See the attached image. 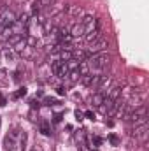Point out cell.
Masks as SVG:
<instances>
[{
    "instance_id": "7",
    "label": "cell",
    "mask_w": 149,
    "mask_h": 151,
    "mask_svg": "<svg viewBox=\"0 0 149 151\" xmlns=\"http://www.w3.org/2000/svg\"><path fill=\"white\" fill-rule=\"evenodd\" d=\"M102 37V32H100V28H95V30H91V32H86L84 34V39H86V42H95V40H98V39Z\"/></svg>"
},
{
    "instance_id": "11",
    "label": "cell",
    "mask_w": 149,
    "mask_h": 151,
    "mask_svg": "<svg viewBox=\"0 0 149 151\" xmlns=\"http://www.w3.org/2000/svg\"><path fill=\"white\" fill-rule=\"evenodd\" d=\"M67 12L70 14V16H79V14H82V7H79V5H70V7H67Z\"/></svg>"
},
{
    "instance_id": "21",
    "label": "cell",
    "mask_w": 149,
    "mask_h": 151,
    "mask_svg": "<svg viewBox=\"0 0 149 151\" xmlns=\"http://www.w3.org/2000/svg\"><path fill=\"white\" fill-rule=\"evenodd\" d=\"M56 93H58V95H60V97H63V95H65V93H67V90H65V88H63V86H58V88H56Z\"/></svg>"
},
{
    "instance_id": "5",
    "label": "cell",
    "mask_w": 149,
    "mask_h": 151,
    "mask_svg": "<svg viewBox=\"0 0 149 151\" xmlns=\"http://www.w3.org/2000/svg\"><path fill=\"white\" fill-rule=\"evenodd\" d=\"M69 32H70L72 39H81V37H84V34H86V30H84V25H82V23H74V25H72V28H70Z\"/></svg>"
},
{
    "instance_id": "3",
    "label": "cell",
    "mask_w": 149,
    "mask_h": 151,
    "mask_svg": "<svg viewBox=\"0 0 149 151\" xmlns=\"http://www.w3.org/2000/svg\"><path fill=\"white\" fill-rule=\"evenodd\" d=\"M16 21H18V16H16L11 9H4V11L0 12V23H2L4 27H12Z\"/></svg>"
},
{
    "instance_id": "16",
    "label": "cell",
    "mask_w": 149,
    "mask_h": 151,
    "mask_svg": "<svg viewBox=\"0 0 149 151\" xmlns=\"http://www.w3.org/2000/svg\"><path fill=\"white\" fill-rule=\"evenodd\" d=\"M25 95H27V88H25V86H21V88H19V90H18V91L12 95V99L16 100V99H21V97H25Z\"/></svg>"
},
{
    "instance_id": "9",
    "label": "cell",
    "mask_w": 149,
    "mask_h": 151,
    "mask_svg": "<svg viewBox=\"0 0 149 151\" xmlns=\"http://www.w3.org/2000/svg\"><path fill=\"white\" fill-rule=\"evenodd\" d=\"M107 99H111V100H117V99H121V86H112L107 90Z\"/></svg>"
},
{
    "instance_id": "14",
    "label": "cell",
    "mask_w": 149,
    "mask_h": 151,
    "mask_svg": "<svg viewBox=\"0 0 149 151\" xmlns=\"http://www.w3.org/2000/svg\"><path fill=\"white\" fill-rule=\"evenodd\" d=\"M90 142H91V148H98V146H102V137L90 135Z\"/></svg>"
},
{
    "instance_id": "6",
    "label": "cell",
    "mask_w": 149,
    "mask_h": 151,
    "mask_svg": "<svg viewBox=\"0 0 149 151\" xmlns=\"http://www.w3.org/2000/svg\"><path fill=\"white\" fill-rule=\"evenodd\" d=\"M14 137H16V132L7 134V135L4 137V151H12L14 150Z\"/></svg>"
},
{
    "instance_id": "10",
    "label": "cell",
    "mask_w": 149,
    "mask_h": 151,
    "mask_svg": "<svg viewBox=\"0 0 149 151\" xmlns=\"http://www.w3.org/2000/svg\"><path fill=\"white\" fill-rule=\"evenodd\" d=\"M12 47H14V51H16V53H23V49L27 47V37H21L16 44H14V46H12Z\"/></svg>"
},
{
    "instance_id": "17",
    "label": "cell",
    "mask_w": 149,
    "mask_h": 151,
    "mask_svg": "<svg viewBox=\"0 0 149 151\" xmlns=\"http://www.w3.org/2000/svg\"><path fill=\"white\" fill-rule=\"evenodd\" d=\"M109 142H111L112 146H119L121 141H119V137H117L116 134H111V135H109Z\"/></svg>"
},
{
    "instance_id": "2",
    "label": "cell",
    "mask_w": 149,
    "mask_h": 151,
    "mask_svg": "<svg viewBox=\"0 0 149 151\" xmlns=\"http://www.w3.org/2000/svg\"><path fill=\"white\" fill-rule=\"evenodd\" d=\"M107 46H109V40H107V39L102 35V37L98 39V40H95V42H91V44H90V47H88V53H90V55L104 53V49H105Z\"/></svg>"
},
{
    "instance_id": "4",
    "label": "cell",
    "mask_w": 149,
    "mask_h": 151,
    "mask_svg": "<svg viewBox=\"0 0 149 151\" xmlns=\"http://www.w3.org/2000/svg\"><path fill=\"white\" fill-rule=\"evenodd\" d=\"M133 135L137 137V141H139V142H142V144H144V142L148 141V137H149V127H148V123L135 127V132H133Z\"/></svg>"
},
{
    "instance_id": "24",
    "label": "cell",
    "mask_w": 149,
    "mask_h": 151,
    "mask_svg": "<svg viewBox=\"0 0 149 151\" xmlns=\"http://www.w3.org/2000/svg\"><path fill=\"white\" fill-rule=\"evenodd\" d=\"M5 104H7V100H5V97H4V95L0 93V107H4Z\"/></svg>"
},
{
    "instance_id": "23",
    "label": "cell",
    "mask_w": 149,
    "mask_h": 151,
    "mask_svg": "<svg viewBox=\"0 0 149 151\" xmlns=\"http://www.w3.org/2000/svg\"><path fill=\"white\" fill-rule=\"evenodd\" d=\"M84 116H86L88 119H95V113H93V111H86V113H84Z\"/></svg>"
},
{
    "instance_id": "15",
    "label": "cell",
    "mask_w": 149,
    "mask_h": 151,
    "mask_svg": "<svg viewBox=\"0 0 149 151\" xmlns=\"http://www.w3.org/2000/svg\"><path fill=\"white\" fill-rule=\"evenodd\" d=\"M40 4H39V0L35 2H32V16H39V12H40Z\"/></svg>"
},
{
    "instance_id": "13",
    "label": "cell",
    "mask_w": 149,
    "mask_h": 151,
    "mask_svg": "<svg viewBox=\"0 0 149 151\" xmlns=\"http://www.w3.org/2000/svg\"><path fill=\"white\" fill-rule=\"evenodd\" d=\"M40 134L42 135H51V125L47 121H42L40 123Z\"/></svg>"
},
{
    "instance_id": "26",
    "label": "cell",
    "mask_w": 149,
    "mask_h": 151,
    "mask_svg": "<svg viewBox=\"0 0 149 151\" xmlns=\"http://www.w3.org/2000/svg\"><path fill=\"white\" fill-rule=\"evenodd\" d=\"M4 28H5V27H4V25H2V23H0V34H2V32H4Z\"/></svg>"
},
{
    "instance_id": "1",
    "label": "cell",
    "mask_w": 149,
    "mask_h": 151,
    "mask_svg": "<svg viewBox=\"0 0 149 151\" xmlns=\"http://www.w3.org/2000/svg\"><path fill=\"white\" fill-rule=\"evenodd\" d=\"M90 74H107V69L111 67V56L107 53H97L86 60Z\"/></svg>"
},
{
    "instance_id": "27",
    "label": "cell",
    "mask_w": 149,
    "mask_h": 151,
    "mask_svg": "<svg viewBox=\"0 0 149 151\" xmlns=\"http://www.w3.org/2000/svg\"><path fill=\"white\" fill-rule=\"evenodd\" d=\"M0 127H2V118H0Z\"/></svg>"
},
{
    "instance_id": "25",
    "label": "cell",
    "mask_w": 149,
    "mask_h": 151,
    "mask_svg": "<svg viewBox=\"0 0 149 151\" xmlns=\"http://www.w3.org/2000/svg\"><path fill=\"white\" fill-rule=\"evenodd\" d=\"M53 121H54V123H58V121H62V114H54V118H53Z\"/></svg>"
},
{
    "instance_id": "8",
    "label": "cell",
    "mask_w": 149,
    "mask_h": 151,
    "mask_svg": "<svg viewBox=\"0 0 149 151\" xmlns=\"http://www.w3.org/2000/svg\"><path fill=\"white\" fill-rule=\"evenodd\" d=\"M104 99H105V93H100V91H97V93H93V95H91L90 102H91L95 107H100V106H102V102H104Z\"/></svg>"
},
{
    "instance_id": "19",
    "label": "cell",
    "mask_w": 149,
    "mask_h": 151,
    "mask_svg": "<svg viewBox=\"0 0 149 151\" xmlns=\"http://www.w3.org/2000/svg\"><path fill=\"white\" fill-rule=\"evenodd\" d=\"M74 116H75V119H77V121H82V119H84V113H82V111H79V109H75V111H74Z\"/></svg>"
},
{
    "instance_id": "22",
    "label": "cell",
    "mask_w": 149,
    "mask_h": 151,
    "mask_svg": "<svg viewBox=\"0 0 149 151\" xmlns=\"http://www.w3.org/2000/svg\"><path fill=\"white\" fill-rule=\"evenodd\" d=\"M75 139H77V141H84V130L77 132V134H75Z\"/></svg>"
},
{
    "instance_id": "18",
    "label": "cell",
    "mask_w": 149,
    "mask_h": 151,
    "mask_svg": "<svg viewBox=\"0 0 149 151\" xmlns=\"http://www.w3.org/2000/svg\"><path fill=\"white\" fill-rule=\"evenodd\" d=\"M56 0H39V4H40V7H44V9H47V7H51L53 4H54Z\"/></svg>"
},
{
    "instance_id": "12",
    "label": "cell",
    "mask_w": 149,
    "mask_h": 151,
    "mask_svg": "<svg viewBox=\"0 0 149 151\" xmlns=\"http://www.w3.org/2000/svg\"><path fill=\"white\" fill-rule=\"evenodd\" d=\"M65 79H69V83H75V81L81 79V72H79V70H70Z\"/></svg>"
},
{
    "instance_id": "20",
    "label": "cell",
    "mask_w": 149,
    "mask_h": 151,
    "mask_svg": "<svg viewBox=\"0 0 149 151\" xmlns=\"http://www.w3.org/2000/svg\"><path fill=\"white\" fill-rule=\"evenodd\" d=\"M44 104H46V106H54V104H56V99H53V97H46V99H44Z\"/></svg>"
}]
</instances>
